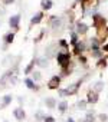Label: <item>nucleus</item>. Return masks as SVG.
<instances>
[{"label": "nucleus", "mask_w": 108, "mask_h": 122, "mask_svg": "<svg viewBox=\"0 0 108 122\" xmlns=\"http://www.w3.org/2000/svg\"><path fill=\"white\" fill-rule=\"evenodd\" d=\"M56 60H58L59 66L64 69V68H66V66L71 63V55L66 53V52H61V53L56 55Z\"/></svg>", "instance_id": "f257e3e1"}, {"label": "nucleus", "mask_w": 108, "mask_h": 122, "mask_svg": "<svg viewBox=\"0 0 108 122\" xmlns=\"http://www.w3.org/2000/svg\"><path fill=\"white\" fill-rule=\"evenodd\" d=\"M58 46H59V45H56V43L49 45V46L46 47V50H45V57L48 59V57H53V56H56V55H58Z\"/></svg>", "instance_id": "f03ea898"}, {"label": "nucleus", "mask_w": 108, "mask_h": 122, "mask_svg": "<svg viewBox=\"0 0 108 122\" xmlns=\"http://www.w3.org/2000/svg\"><path fill=\"white\" fill-rule=\"evenodd\" d=\"M61 85V76H52L48 82V88L49 89H58Z\"/></svg>", "instance_id": "7ed1b4c3"}, {"label": "nucleus", "mask_w": 108, "mask_h": 122, "mask_svg": "<svg viewBox=\"0 0 108 122\" xmlns=\"http://www.w3.org/2000/svg\"><path fill=\"white\" fill-rule=\"evenodd\" d=\"M98 99H99V96H98L97 92H94L92 89L88 91V93H86V102H88V103H97Z\"/></svg>", "instance_id": "20e7f679"}, {"label": "nucleus", "mask_w": 108, "mask_h": 122, "mask_svg": "<svg viewBox=\"0 0 108 122\" xmlns=\"http://www.w3.org/2000/svg\"><path fill=\"white\" fill-rule=\"evenodd\" d=\"M13 116H15L17 121H23V119L26 118V112H25V109H23L22 106H19V108H16V109L13 111Z\"/></svg>", "instance_id": "39448f33"}, {"label": "nucleus", "mask_w": 108, "mask_h": 122, "mask_svg": "<svg viewBox=\"0 0 108 122\" xmlns=\"http://www.w3.org/2000/svg\"><path fill=\"white\" fill-rule=\"evenodd\" d=\"M45 105H46V108H48V109H55V108H56V105H58V102H56V99H55V98L48 96V98H45Z\"/></svg>", "instance_id": "423d86ee"}, {"label": "nucleus", "mask_w": 108, "mask_h": 122, "mask_svg": "<svg viewBox=\"0 0 108 122\" xmlns=\"http://www.w3.org/2000/svg\"><path fill=\"white\" fill-rule=\"evenodd\" d=\"M12 101H13V95H10V93L5 95V96L2 98V105H0V109H3V108H6L7 105H10Z\"/></svg>", "instance_id": "0eeeda50"}, {"label": "nucleus", "mask_w": 108, "mask_h": 122, "mask_svg": "<svg viewBox=\"0 0 108 122\" xmlns=\"http://www.w3.org/2000/svg\"><path fill=\"white\" fill-rule=\"evenodd\" d=\"M19 22H20V16H19V15H15V16L10 17L9 26H10L12 29H17V27H19Z\"/></svg>", "instance_id": "6e6552de"}, {"label": "nucleus", "mask_w": 108, "mask_h": 122, "mask_svg": "<svg viewBox=\"0 0 108 122\" xmlns=\"http://www.w3.org/2000/svg\"><path fill=\"white\" fill-rule=\"evenodd\" d=\"M88 25H85V23H82V22H79V23H76V35H85L86 32H88Z\"/></svg>", "instance_id": "1a4fd4ad"}, {"label": "nucleus", "mask_w": 108, "mask_h": 122, "mask_svg": "<svg viewBox=\"0 0 108 122\" xmlns=\"http://www.w3.org/2000/svg\"><path fill=\"white\" fill-rule=\"evenodd\" d=\"M79 122H95V111H94V109H89V111L86 112L85 118H84L82 121H79Z\"/></svg>", "instance_id": "9d476101"}, {"label": "nucleus", "mask_w": 108, "mask_h": 122, "mask_svg": "<svg viewBox=\"0 0 108 122\" xmlns=\"http://www.w3.org/2000/svg\"><path fill=\"white\" fill-rule=\"evenodd\" d=\"M25 85H26L29 89L35 91V92H38V91H39V86H38V85L35 83V81H32L30 78H26V79H25Z\"/></svg>", "instance_id": "9b49d317"}, {"label": "nucleus", "mask_w": 108, "mask_h": 122, "mask_svg": "<svg viewBox=\"0 0 108 122\" xmlns=\"http://www.w3.org/2000/svg\"><path fill=\"white\" fill-rule=\"evenodd\" d=\"M94 22H95V23H94V25H95V27H98V29L105 26V19H104L102 16H98V15H97V16L94 17Z\"/></svg>", "instance_id": "f8f14e48"}, {"label": "nucleus", "mask_w": 108, "mask_h": 122, "mask_svg": "<svg viewBox=\"0 0 108 122\" xmlns=\"http://www.w3.org/2000/svg\"><path fill=\"white\" fill-rule=\"evenodd\" d=\"M104 86H105V83H104L102 81H98V82H95V83L92 85V91L97 92V93H99L101 91H104Z\"/></svg>", "instance_id": "ddd939ff"}, {"label": "nucleus", "mask_w": 108, "mask_h": 122, "mask_svg": "<svg viewBox=\"0 0 108 122\" xmlns=\"http://www.w3.org/2000/svg\"><path fill=\"white\" fill-rule=\"evenodd\" d=\"M56 106H58V111H59V112L65 113V112L68 111V106H69V105H68V102H66V101H61V102H58V105H56Z\"/></svg>", "instance_id": "4468645a"}, {"label": "nucleus", "mask_w": 108, "mask_h": 122, "mask_svg": "<svg viewBox=\"0 0 108 122\" xmlns=\"http://www.w3.org/2000/svg\"><path fill=\"white\" fill-rule=\"evenodd\" d=\"M43 19V13L42 12H39V13H36L33 17H32V20H30V23L32 25H38V23H40V20Z\"/></svg>", "instance_id": "2eb2a0df"}, {"label": "nucleus", "mask_w": 108, "mask_h": 122, "mask_svg": "<svg viewBox=\"0 0 108 122\" xmlns=\"http://www.w3.org/2000/svg\"><path fill=\"white\" fill-rule=\"evenodd\" d=\"M36 63H38L39 68H48V65H49V62H48L46 57H39V59H36Z\"/></svg>", "instance_id": "dca6fc26"}, {"label": "nucleus", "mask_w": 108, "mask_h": 122, "mask_svg": "<svg viewBox=\"0 0 108 122\" xmlns=\"http://www.w3.org/2000/svg\"><path fill=\"white\" fill-rule=\"evenodd\" d=\"M84 50H85V43L84 42H78L75 45V53L76 55H81V52H84Z\"/></svg>", "instance_id": "f3484780"}, {"label": "nucleus", "mask_w": 108, "mask_h": 122, "mask_svg": "<svg viewBox=\"0 0 108 122\" xmlns=\"http://www.w3.org/2000/svg\"><path fill=\"white\" fill-rule=\"evenodd\" d=\"M13 40H15V33H7V35L5 36V43H6V46H7V45H12Z\"/></svg>", "instance_id": "a211bd4d"}, {"label": "nucleus", "mask_w": 108, "mask_h": 122, "mask_svg": "<svg viewBox=\"0 0 108 122\" xmlns=\"http://www.w3.org/2000/svg\"><path fill=\"white\" fill-rule=\"evenodd\" d=\"M72 72H74V65L69 63L66 68H64V73H62V75H64V76H68V75H71Z\"/></svg>", "instance_id": "6ab92c4d"}, {"label": "nucleus", "mask_w": 108, "mask_h": 122, "mask_svg": "<svg viewBox=\"0 0 108 122\" xmlns=\"http://www.w3.org/2000/svg\"><path fill=\"white\" fill-rule=\"evenodd\" d=\"M86 105H88V102H86V101H82V99H79V101L76 102V108L81 109V111H85V109H86Z\"/></svg>", "instance_id": "aec40b11"}, {"label": "nucleus", "mask_w": 108, "mask_h": 122, "mask_svg": "<svg viewBox=\"0 0 108 122\" xmlns=\"http://www.w3.org/2000/svg\"><path fill=\"white\" fill-rule=\"evenodd\" d=\"M42 79V73L39 71H33L32 72V81H40Z\"/></svg>", "instance_id": "412c9836"}, {"label": "nucleus", "mask_w": 108, "mask_h": 122, "mask_svg": "<svg viewBox=\"0 0 108 122\" xmlns=\"http://www.w3.org/2000/svg\"><path fill=\"white\" fill-rule=\"evenodd\" d=\"M52 27L53 29H58V27H61V25H62V22L59 20V19H56V17H52Z\"/></svg>", "instance_id": "4be33fe9"}, {"label": "nucleus", "mask_w": 108, "mask_h": 122, "mask_svg": "<svg viewBox=\"0 0 108 122\" xmlns=\"http://www.w3.org/2000/svg\"><path fill=\"white\" fill-rule=\"evenodd\" d=\"M42 7H43V10H49L52 7V2H50V0H43V2H42Z\"/></svg>", "instance_id": "5701e85b"}, {"label": "nucleus", "mask_w": 108, "mask_h": 122, "mask_svg": "<svg viewBox=\"0 0 108 122\" xmlns=\"http://www.w3.org/2000/svg\"><path fill=\"white\" fill-rule=\"evenodd\" d=\"M43 118H45L43 112H42V111H36V113H35V119H36L38 122H40V121H43Z\"/></svg>", "instance_id": "b1692460"}, {"label": "nucleus", "mask_w": 108, "mask_h": 122, "mask_svg": "<svg viewBox=\"0 0 108 122\" xmlns=\"http://www.w3.org/2000/svg\"><path fill=\"white\" fill-rule=\"evenodd\" d=\"M35 62L36 60L33 59V60H30V63L27 65V68L25 69V73H30V72H33V65H35Z\"/></svg>", "instance_id": "393cba45"}, {"label": "nucleus", "mask_w": 108, "mask_h": 122, "mask_svg": "<svg viewBox=\"0 0 108 122\" xmlns=\"http://www.w3.org/2000/svg\"><path fill=\"white\" fill-rule=\"evenodd\" d=\"M99 47V42H98V39H91V49H98Z\"/></svg>", "instance_id": "a878e982"}, {"label": "nucleus", "mask_w": 108, "mask_h": 122, "mask_svg": "<svg viewBox=\"0 0 108 122\" xmlns=\"http://www.w3.org/2000/svg\"><path fill=\"white\" fill-rule=\"evenodd\" d=\"M43 122H56V119L53 118V116H49V115H45L43 118Z\"/></svg>", "instance_id": "bb28decb"}, {"label": "nucleus", "mask_w": 108, "mask_h": 122, "mask_svg": "<svg viewBox=\"0 0 108 122\" xmlns=\"http://www.w3.org/2000/svg\"><path fill=\"white\" fill-rule=\"evenodd\" d=\"M78 43V36H76V33H72V37H71V45H76Z\"/></svg>", "instance_id": "cd10ccee"}, {"label": "nucleus", "mask_w": 108, "mask_h": 122, "mask_svg": "<svg viewBox=\"0 0 108 122\" xmlns=\"http://www.w3.org/2000/svg\"><path fill=\"white\" fill-rule=\"evenodd\" d=\"M92 56H95V57H101L102 53H101L99 49H92Z\"/></svg>", "instance_id": "c85d7f7f"}, {"label": "nucleus", "mask_w": 108, "mask_h": 122, "mask_svg": "<svg viewBox=\"0 0 108 122\" xmlns=\"http://www.w3.org/2000/svg\"><path fill=\"white\" fill-rule=\"evenodd\" d=\"M98 118H99L101 122H107V121H108V115H107V113H99Z\"/></svg>", "instance_id": "c756f323"}, {"label": "nucleus", "mask_w": 108, "mask_h": 122, "mask_svg": "<svg viewBox=\"0 0 108 122\" xmlns=\"http://www.w3.org/2000/svg\"><path fill=\"white\" fill-rule=\"evenodd\" d=\"M105 65H107V62H105V59H101L99 62H98V65H97V66H98V68H105Z\"/></svg>", "instance_id": "7c9ffc66"}, {"label": "nucleus", "mask_w": 108, "mask_h": 122, "mask_svg": "<svg viewBox=\"0 0 108 122\" xmlns=\"http://www.w3.org/2000/svg\"><path fill=\"white\" fill-rule=\"evenodd\" d=\"M59 95L61 96H69V93H68L66 89H59Z\"/></svg>", "instance_id": "2f4dec72"}, {"label": "nucleus", "mask_w": 108, "mask_h": 122, "mask_svg": "<svg viewBox=\"0 0 108 122\" xmlns=\"http://www.w3.org/2000/svg\"><path fill=\"white\" fill-rule=\"evenodd\" d=\"M59 46H62V47H68V43H66V40H59Z\"/></svg>", "instance_id": "473e14b6"}, {"label": "nucleus", "mask_w": 108, "mask_h": 122, "mask_svg": "<svg viewBox=\"0 0 108 122\" xmlns=\"http://www.w3.org/2000/svg\"><path fill=\"white\" fill-rule=\"evenodd\" d=\"M101 50H102V52H105V53H108V43H107V45H104Z\"/></svg>", "instance_id": "72a5a7b5"}, {"label": "nucleus", "mask_w": 108, "mask_h": 122, "mask_svg": "<svg viewBox=\"0 0 108 122\" xmlns=\"http://www.w3.org/2000/svg\"><path fill=\"white\" fill-rule=\"evenodd\" d=\"M13 2H15V0H3L5 5H10V3H13Z\"/></svg>", "instance_id": "f704fd0d"}, {"label": "nucleus", "mask_w": 108, "mask_h": 122, "mask_svg": "<svg viewBox=\"0 0 108 122\" xmlns=\"http://www.w3.org/2000/svg\"><path fill=\"white\" fill-rule=\"evenodd\" d=\"M17 102L22 105V103H23V98H22V96H19V98H17Z\"/></svg>", "instance_id": "c9c22d12"}, {"label": "nucleus", "mask_w": 108, "mask_h": 122, "mask_svg": "<svg viewBox=\"0 0 108 122\" xmlns=\"http://www.w3.org/2000/svg\"><path fill=\"white\" fill-rule=\"evenodd\" d=\"M66 122H75V121H74V118H71V116H69V118L66 119Z\"/></svg>", "instance_id": "e433bc0d"}, {"label": "nucleus", "mask_w": 108, "mask_h": 122, "mask_svg": "<svg viewBox=\"0 0 108 122\" xmlns=\"http://www.w3.org/2000/svg\"><path fill=\"white\" fill-rule=\"evenodd\" d=\"M3 122H9V121H3Z\"/></svg>", "instance_id": "4c0bfd02"}]
</instances>
